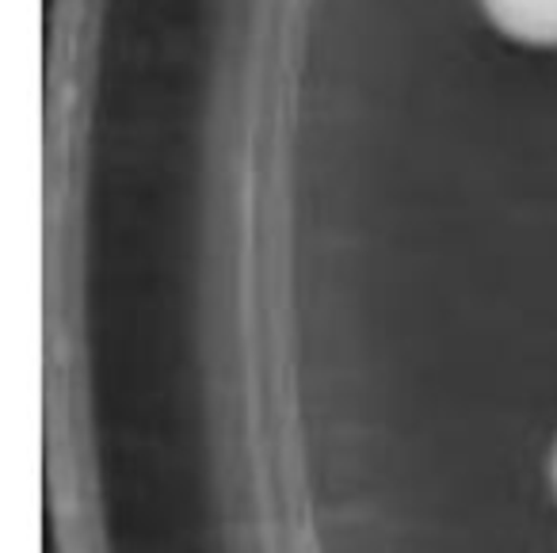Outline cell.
<instances>
[{
    "label": "cell",
    "instance_id": "7a4b0ae2",
    "mask_svg": "<svg viewBox=\"0 0 557 553\" xmlns=\"http://www.w3.org/2000/svg\"><path fill=\"white\" fill-rule=\"evenodd\" d=\"M554 484H557V451H554Z\"/></svg>",
    "mask_w": 557,
    "mask_h": 553
},
{
    "label": "cell",
    "instance_id": "6da1fadb",
    "mask_svg": "<svg viewBox=\"0 0 557 553\" xmlns=\"http://www.w3.org/2000/svg\"><path fill=\"white\" fill-rule=\"evenodd\" d=\"M504 35L531 47H557V0H481Z\"/></svg>",
    "mask_w": 557,
    "mask_h": 553
}]
</instances>
